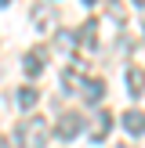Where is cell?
<instances>
[{"mask_svg":"<svg viewBox=\"0 0 145 148\" xmlns=\"http://www.w3.org/2000/svg\"><path fill=\"white\" fill-rule=\"evenodd\" d=\"M80 134H84V116L80 112H62L58 116V123H55V137L58 141H72Z\"/></svg>","mask_w":145,"mask_h":148,"instance_id":"2","label":"cell"},{"mask_svg":"<svg viewBox=\"0 0 145 148\" xmlns=\"http://www.w3.org/2000/svg\"><path fill=\"white\" fill-rule=\"evenodd\" d=\"M113 148H130V145H113Z\"/></svg>","mask_w":145,"mask_h":148,"instance_id":"15","label":"cell"},{"mask_svg":"<svg viewBox=\"0 0 145 148\" xmlns=\"http://www.w3.org/2000/svg\"><path fill=\"white\" fill-rule=\"evenodd\" d=\"M33 25L40 29V33H44V29H51V25H55V11L44 7V4H36V7H33Z\"/></svg>","mask_w":145,"mask_h":148,"instance_id":"10","label":"cell"},{"mask_svg":"<svg viewBox=\"0 0 145 148\" xmlns=\"http://www.w3.org/2000/svg\"><path fill=\"white\" fill-rule=\"evenodd\" d=\"M55 47L62 51V54H72V51H76V33H72V29H58L55 33Z\"/></svg>","mask_w":145,"mask_h":148,"instance_id":"9","label":"cell"},{"mask_svg":"<svg viewBox=\"0 0 145 148\" xmlns=\"http://www.w3.org/2000/svg\"><path fill=\"white\" fill-rule=\"evenodd\" d=\"M109 130H113V112H98L94 116V127H91V137L94 141H105Z\"/></svg>","mask_w":145,"mask_h":148,"instance_id":"8","label":"cell"},{"mask_svg":"<svg viewBox=\"0 0 145 148\" xmlns=\"http://www.w3.org/2000/svg\"><path fill=\"white\" fill-rule=\"evenodd\" d=\"M0 148H22V141H18V134H14V137H4V141H0Z\"/></svg>","mask_w":145,"mask_h":148,"instance_id":"13","label":"cell"},{"mask_svg":"<svg viewBox=\"0 0 145 148\" xmlns=\"http://www.w3.org/2000/svg\"><path fill=\"white\" fill-rule=\"evenodd\" d=\"M4 4H11V0H0V7H4Z\"/></svg>","mask_w":145,"mask_h":148,"instance_id":"16","label":"cell"},{"mask_svg":"<svg viewBox=\"0 0 145 148\" xmlns=\"http://www.w3.org/2000/svg\"><path fill=\"white\" fill-rule=\"evenodd\" d=\"M36 98H40V90H36V87H18V108H33Z\"/></svg>","mask_w":145,"mask_h":148,"instance_id":"12","label":"cell"},{"mask_svg":"<svg viewBox=\"0 0 145 148\" xmlns=\"http://www.w3.org/2000/svg\"><path fill=\"white\" fill-rule=\"evenodd\" d=\"M134 4H138V7H145V0H134Z\"/></svg>","mask_w":145,"mask_h":148,"instance_id":"14","label":"cell"},{"mask_svg":"<svg viewBox=\"0 0 145 148\" xmlns=\"http://www.w3.org/2000/svg\"><path fill=\"white\" fill-rule=\"evenodd\" d=\"M62 87H65V90H80V87H84V72L69 65V69L62 72Z\"/></svg>","mask_w":145,"mask_h":148,"instance_id":"11","label":"cell"},{"mask_svg":"<svg viewBox=\"0 0 145 148\" xmlns=\"http://www.w3.org/2000/svg\"><path fill=\"white\" fill-rule=\"evenodd\" d=\"M76 47H87V51L98 47V22H94V18H87L84 25L76 29Z\"/></svg>","mask_w":145,"mask_h":148,"instance_id":"4","label":"cell"},{"mask_svg":"<svg viewBox=\"0 0 145 148\" xmlns=\"http://www.w3.org/2000/svg\"><path fill=\"white\" fill-rule=\"evenodd\" d=\"M84 4H98V0H84Z\"/></svg>","mask_w":145,"mask_h":148,"instance_id":"17","label":"cell"},{"mask_svg":"<svg viewBox=\"0 0 145 148\" xmlns=\"http://www.w3.org/2000/svg\"><path fill=\"white\" fill-rule=\"evenodd\" d=\"M123 130H127V134L130 137H142L145 134V112H142V108H130V112H123Z\"/></svg>","mask_w":145,"mask_h":148,"instance_id":"5","label":"cell"},{"mask_svg":"<svg viewBox=\"0 0 145 148\" xmlns=\"http://www.w3.org/2000/svg\"><path fill=\"white\" fill-rule=\"evenodd\" d=\"M80 94H84V101H87V105H98V101L105 98V79H84Z\"/></svg>","mask_w":145,"mask_h":148,"instance_id":"7","label":"cell"},{"mask_svg":"<svg viewBox=\"0 0 145 148\" xmlns=\"http://www.w3.org/2000/svg\"><path fill=\"white\" fill-rule=\"evenodd\" d=\"M14 134H18V141L26 148H44L47 137H51V130H47V123H44V116H29V119L22 123V130H14Z\"/></svg>","mask_w":145,"mask_h":148,"instance_id":"1","label":"cell"},{"mask_svg":"<svg viewBox=\"0 0 145 148\" xmlns=\"http://www.w3.org/2000/svg\"><path fill=\"white\" fill-rule=\"evenodd\" d=\"M47 69V47H29L26 58H22V72L26 76H40Z\"/></svg>","mask_w":145,"mask_h":148,"instance_id":"3","label":"cell"},{"mask_svg":"<svg viewBox=\"0 0 145 148\" xmlns=\"http://www.w3.org/2000/svg\"><path fill=\"white\" fill-rule=\"evenodd\" d=\"M123 79H127V94H130V98L145 94V69H142V65H130Z\"/></svg>","mask_w":145,"mask_h":148,"instance_id":"6","label":"cell"}]
</instances>
